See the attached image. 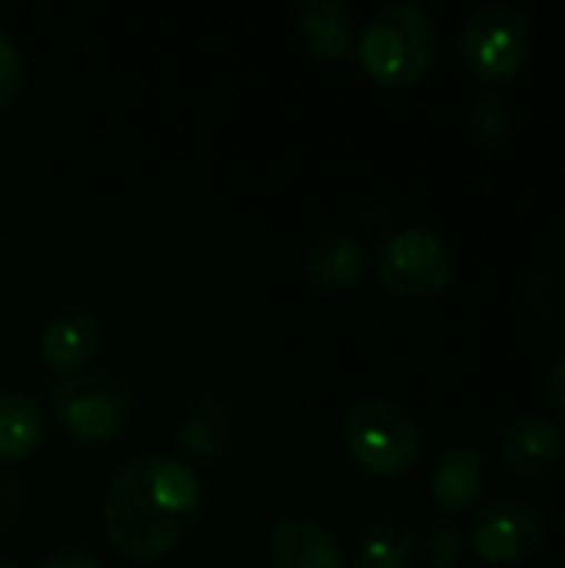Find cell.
I'll list each match as a JSON object with an SVG mask.
<instances>
[{
	"label": "cell",
	"instance_id": "16",
	"mask_svg": "<svg viewBox=\"0 0 565 568\" xmlns=\"http://www.w3.org/2000/svg\"><path fill=\"white\" fill-rule=\"evenodd\" d=\"M420 539L413 526L390 519L366 529L353 549V568H413Z\"/></svg>",
	"mask_w": 565,
	"mask_h": 568
},
{
	"label": "cell",
	"instance_id": "10",
	"mask_svg": "<svg viewBox=\"0 0 565 568\" xmlns=\"http://www.w3.org/2000/svg\"><path fill=\"white\" fill-rule=\"evenodd\" d=\"M496 456L516 476H543L563 463L565 439L553 419L526 416V419H513L500 433Z\"/></svg>",
	"mask_w": 565,
	"mask_h": 568
},
{
	"label": "cell",
	"instance_id": "21",
	"mask_svg": "<svg viewBox=\"0 0 565 568\" xmlns=\"http://www.w3.org/2000/svg\"><path fill=\"white\" fill-rule=\"evenodd\" d=\"M546 403L556 413V419L565 423V353L549 366V373H546Z\"/></svg>",
	"mask_w": 565,
	"mask_h": 568
},
{
	"label": "cell",
	"instance_id": "17",
	"mask_svg": "<svg viewBox=\"0 0 565 568\" xmlns=\"http://www.w3.org/2000/svg\"><path fill=\"white\" fill-rule=\"evenodd\" d=\"M466 133L486 146H496L506 140L509 126H513V106L503 93H480L470 106H466Z\"/></svg>",
	"mask_w": 565,
	"mask_h": 568
},
{
	"label": "cell",
	"instance_id": "20",
	"mask_svg": "<svg viewBox=\"0 0 565 568\" xmlns=\"http://www.w3.org/2000/svg\"><path fill=\"white\" fill-rule=\"evenodd\" d=\"M27 506V486L20 483L17 473L0 466V526L13 523Z\"/></svg>",
	"mask_w": 565,
	"mask_h": 568
},
{
	"label": "cell",
	"instance_id": "8",
	"mask_svg": "<svg viewBox=\"0 0 565 568\" xmlns=\"http://www.w3.org/2000/svg\"><path fill=\"white\" fill-rule=\"evenodd\" d=\"M100 343H103V329L97 313L87 306H67L47 320L40 333V356L53 373L73 376L90 369L93 356L100 353Z\"/></svg>",
	"mask_w": 565,
	"mask_h": 568
},
{
	"label": "cell",
	"instance_id": "1",
	"mask_svg": "<svg viewBox=\"0 0 565 568\" xmlns=\"http://www.w3.org/2000/svg\"><path fill=\"white\" fill-rule=\"evenodd\" d=\"M200 516V479L173 456H133L113 473L103 493V532L120 556L137 562H150L176 549Z\"/></svg>",
	"mask_w": 565,
	"mask_h": 568
},
{
	"label": "cell",
	"instance_id": "6",
	"mask_svg": "<svg viewBox=\"0 0 565 568\" xmlns=\"http://www.w3.org/2000/svg\"><path fill=\"white\" fill-rule=\"evenodd\" d=\"M533 53V23L519 7L483 3L460 30V60L473 80L500 83L516 77Z\"/></svg>",
	"mask_w": 565,
	"mask_h": 568
},
{
	"label": "cell",
	"instance_id": "11",
	"mask_svg": "<svg viewBox=\"0 0 565 568\" xmlns=\"http://www.w3.org/2000/svg\"><path fill=\"white\" fill-rule=\"evenodd\" d=\"M370 270V256L353 233H320L306 250V276L323 293H343L356 286Z\"/></svg>",
	"mask_w": 565,
	"mask_h": 568
},
{
	"label": "cell",
	"instance_id": "22",
	"mask_svg": "<svg viewBox=\"0 0 565 568\" xmlns=\"http://www.w3.org/2000/svg\"><path fill=\"white\" fill-rule=\"evenodd\" d=\"M40 568H103L100 566V559L93 556V552H87V549H57V552H50Z\"/></svg>",
	"mask_w": 565,
	"mask_h": 568
},
{
	"label": "cell",
	"instance_id": "15",
	"mask_svg": "<svg viewBox=\"0 0 565 568\" xmlns=\"http://www.w3.org/2000/svg\"><path fill=\"white\" fill-rule=\"evenodd\" d=\"M43 439V413L20 389H0V466L27 459Z\"/></svg>",
	"mask_w": 565,
	"mask_h": 568
},
{
	"label": "cell",
	"instance_id": "13",
	"mask_svg": "<svg viewBox=\"0 0 565 568\" xmlns=\"http://www.w3.org/2000/svg\"><path fill=\"white\" fill-rule=\"evenodd\" d=\"M230 429H233V419H230L226 403H220L213 396H203V399H196L180 416V423L173 429V446L186 459L213 463V459L226 456V449H230Z\"/></svg>",
	"mask_w": 565,
	"mask_h": 568
},
{
	"label": "cell",
	"instance_id": "12",
	"mask_svg": "<svg viewBox=\"0 0 565 568\" xmlns=\"http://www.w3.org/2000/svg\"><path fill=\"white\" fill-rule=\"evenodd\" d=\"M296 30L320 60H343L360 37L356 13L343 0H303L296 7Z\"/></svg>",
	"mask_w": 565,
	"mask_h": 568
},
{
	"label": "cell",
	"instance_id": "23",
	"mask_svg": "<svg viewBox=\"0 0 565 568\" xmlns=\"http://www.w3.org/2000/svg\"><path fill=\"white\" fill-rule=\"evenodd\" d=\"M0 568H20L13 559H7V556H0Z\"/></svg>",
	"mask_w": 565,
	"mask_h": 568
},
{
	"label": "cell",
	"instance_id": "3",
	"mask_svg": "<svg viewBox=\"0 0 565 568\" xmlns=\"http://www.w3.org/2000/svg\"><path fill=\"white\" fill-rule=\"evenodd\" d=\"M57 426L83 443L100 446L127 433L133 419V396L123 379L103 369H83L73 376H57L43 393Z\"/></svg>",
	"mask_w": 565,
	"mask_h": 568
},
{
	"label": "cell",
	"instance_id": "18",
	"mask_svg": "<svg viewBox=\"0 0 565 568\" xmlns=\"http://www.w3.org/2000/svg\"><path fill=\"white\" fill-rule=\"evenodd\" d=\"M463 546H466L463 529L456 523L443 519V523H436L430 529V536L423 542V552H426V562L433 568H453L463 556Z\"/></svg>",
	"mask_w": 565,
	"mask_h": 568
},
{
	"label": "cell",
	"instance_id": "7",
	"mask_svg": "<svg viewBox=\"0 0 565 568\" xmlns=\"http://www.w3.org/2000/svg\"><path fill=\"white\" fill-rule=\"evenodd\" d=\"M546 539V523L536 506L526 499H490L473 513L470 542L473 552L490 566H519L529 562Z\"/></svg>",
	"mask_w": 565,
	"mask_h": 568
},
{
	"label": "cell",
	"instance_id": "19",
	"mask_svg": "<svg viewBox=\"0 0 565 568\" xmlns=\"http://www.w3.org/2000/svg\"><path fill=\"white\" fill-rule=\"evenodd\" d=\"M23 57L17 50V43L0 30V110L10 106L20 90H23Z\"/></svg>",
	"mask_w": 565,
	"mask_h": 568
},
{
	"label": "cell",
	"instance_id": "2",
	"mask_svg": "<svg viewBox=\"0 0 565 568\" xmlns=\"http://www.w3.org/2000/svg\"><path fill=\"white\" fill-rule=\"evenodd\" d=\"M360 67L390 90L416 87L436 63L440 27L433 13L420 3L396 0L380 7L356 37Z\"/></svg>",
	"mask_w": 565,
	"mask_h": 568
},
{
	"label": "cell",
	"instance_id": "5",
	"mask_svg": "<svg viewBox=\"0 0 565 568\" xmlns=\"http://www.w3.org/2000/svg\"><path fill=\"white\" fill-rule=\"evenodd\" d=\"M376 280L396 300H433L456 276V253L450 240L426 226L390 233L373 260Z\"/></svg>",
	"mask_w": 565,
	"mask_h": 568
},
{
	"label": "cell",
	"instance_id": "14",
	"mask_svg": "<svg viewBox=\"0 0 565 568\" xmlns=\"http://www.w3.org/2000/svg\"><path fill=\"white\" fill-rule=\"evenodd\" d=\"M486 486V466L476 446H450L433 469V499L443 513H466Z\"/></svg>",
	"mask_w": 565,
	"mask_h": 568
},
{
	"label": "cell",
	"instance_id": "4",
	"mask_svg": "<svg viewBox=\"0 0 565 568\" xmlns=\"http://www.w3.org/2000/svg\"><path fill=\"white\" fill-rule=\"evenodd\" d=\"M343 436L353 459L383 479L410 473L423 456V433L416 419L403 406L380 396L360 399L346 413Z\"/></svg>",
	"mask_w": 565,
	"mask_h": 568
},
{
	"label": "cell",
	"instance_id": "9",
	"mask_svg": "<svg viewBox=\"0 0 565 568\" xmlns=\"http://www.w3.org/2000/svg\"><path fill=\"white\" fill-rule=\"evenodd\" d=\"M266 556L273 568H343L333 529L313 516H286L273 526Z\"/></svg>",
	"mask_w": 565,
	"mask_h": 568
}]
</instances>
